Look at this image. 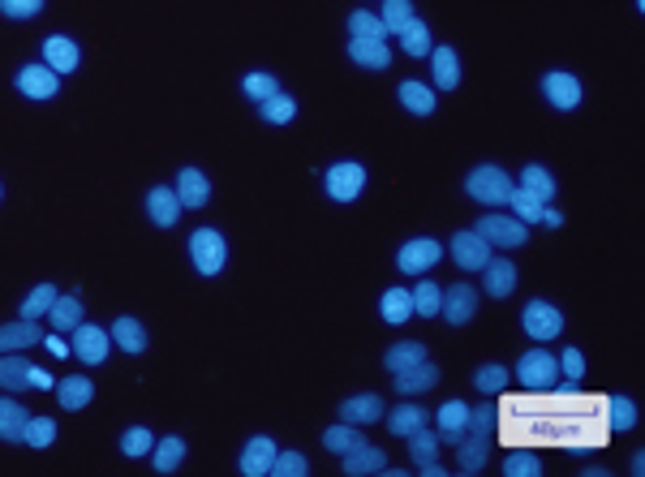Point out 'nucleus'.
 Segmentation results:
<instances>
[{
	"label": "nucleus",
	"mask_w": 645,
	"mask_h": 477,
	"mask_svg": "<svg viewBox=\"0 0 645 477\" xmlns=\"http://www.w3.org/2000/svg\"><path fill=\"white\" fill-rule=\"evenodd\" d=\"M521 323H525V336L529 340L547 344V340H555L559 331H564V314H559L551 301H529L525 314H521Z\"/></svg>",
	"instance_id": "nucleus-6"
},
{
	"label": "nucleus",
	"mask_w": 645,
	"mask_h": 477,
	"mask_svg": "<svg viewBox=\"0 0 645 477\" xmlns=\"http://www.w3.org/2000/svg\"><path fill=\"white\" fill-rule=\"evenodd\" d=\"M344 473L349 477H366V473H387V456L379 452V447H353V452H344Z\"/></svg>",
	"instance_id": "nucleus-24"
},
{
	"label": "nucleus",
	"mask_w": 645,
	"mask_h": 477,
	"mask_svg": "<svg viewBox=\"0 0 645 477\" xmlns=\"http://www.w3.org/2000/svg\"><path fill=\"white\" fill-rule=\"evenodd\" d=\"M400 48H405L409 56H430V48H435V39H430L426 22L422 18H409V26L400 31Z\"/></svg>",
	"instance_id": "nucleus-37"
},
{
	"label": "nucleus",
	"mask_w": 645,
	"mask_h": 477,
	"mask_svg": "<svg viewBox=\"0 0 645 477\" xmlns=\"http://www.w3.org/2000/svg\"><path fill=\"white\" fill-rule=\"evenodd\" d=\"M362 443H366V439H362V430L349 426V422H340V426H327V430H323V447H332L336 456L353 452V447H362Z\"/></svg>",
	"instance_id": "nucleus-36"
},
{
	"label": "nucleus",
	"mask_w": 645,
	"mask_h": 477,
	"mask_svg": "<svg viewBox=\"0 0 645 477\" xmlns=\"http://www.w3.org/2000/svg\"><path fill=\"white\" fill-rule=\"evenodd\" d=\"M504 473H508V477H538V473H542V460H538L534 452H512V456L504 460Z\"/></svg>",
	"instance_id": "nucleus-52"
},
{
	"label": "nucleus",
	"mask_w": 645,
	"mask_h": 477,
	"mask_svg": "<svg viewBox=\"0 0 645 477\" xmlns=\"http://www.w3.org/2000/svg\"><path fill=\"white\" fill-rule=\"evenodd\" d=\"M430 65H435L439 91H456V82H461V61H456V52L452 48H430Z\"/></svg>",
	"instance_id": "nucleus-28"
},
{
	"label": "nucleus",
	"mask_w": 645,
	"mask_h": 477,
	"mask_svg": "<svg viewBox=\"0 0 645 477\" xmlns=\"http://www.w3.org/2000/svg\"><path fill=\"white\" fill-rule=\"evenodd\" d=\"M52 301H56V288H52V284L31 288V297L22 301V318H35V323H39V318L52 310Z\"/></svg>",
	"instance_id": "nucleus-47"
},
{
	"label": "nucleus",
	"mask_w": 645,
	"mask_h": 477,
	"mask_svg": "<svg viewBox=\"0 0 645 477\" xmlns=\"http://www.w3.org/2000/svg\"><path fill=\"white\" fill-rule=\"evenodd\" d=\"M418 361H426V344H422V340H405V344H392V349H387L383 366L396 374V370H409V366H418Z\"/></svg>",
	"instance_id": "nucleus-32"
},
{
	"label": "nucleus",
	"mask_w": 645,
	"mask_h": 477,
	"mask_svg": "<svg viewBox=\"0 0 645 477\" xmlns=\"http://www.w3.org/2000/svg\"><path fill=\"white\" fill-rule=\"evenodd\" d=\"M473 383H478L486 396H495V392H504L508 387V370L504 366H482L478 374H473Z\"/></svg>",
	"instance_id": "nucleus-54"
},
{
	"label": "nucleus",
	"mask_w": 645,
	"mask_h": 477,
	"mask_svg": "<svg viewBox=\"0 0 645 477\" xmlns=\"http://www.w3.org/2000/svg\"><path fill=\"white\" fill-rule=\"evenodd\" d=\"M26 417H31L26 404H18L13 396H0V439H5V443H22Z\"/></svg>",
	"instance_id": "nucleus-25"
},
{
	"label": "nucleus",
	"mask_w": 645,
	"mask_h": 477,
	"mask_svg": "<svg viewBox=\"0 0 645 477\" xmlns=\"http://www.w3.org/2000/svg\"><path fill=\"white\" fill-rule=\"evenodd\" d=\"M400 104L409 112H418V117H430V112H435V91L422 82H400Z\"/></svg>",
	"instance_id": "nucleus-35"
},
{
	"label": "nucleus",
	"mask_w": 645,
	"mask_h": 477,
	"mask_svg": "<svg viewBox=\"0 0 645 477\" xmlns=\"http://www.w3.org/2000/svg\"><path fill=\"white\" fill-rule=\"evenodd\" d=\"M482 271H486V293L491 297H508L516 288V267L508 263V258H491Z\"/></svg>",
	"instance_id": "nucleus-29"
},
{
	"label": "nucleus",
	"mask_w": 645,
	"mask_h": 477,
	"mask_svg": "<svg viewBox=\"0 0 645 477\" xmlns=\"http://www.w3.org/2000/svg\"><path fill=\"white\" fill-rule=\"evenodd\" d=\"M409 452H413V465H418L426 477H443V473H448V469H443L439 465V439L435 435H430V430L422 426V430H413V435H409Z\"/></svg>",
	"instance_id": "nucleus-17"
},
{
	"label": "nucleus",
	"mask_w": 645,
	"mask_h": 477,
	"mask_svg": "<svg viewBox=\"0 0 645 477\" xmlns=\"http://www.w3.org/2000/svg\"><path fill=\"white\" fill-rule=\"evenodd\" d=\"M538 224H547V228H559V224H564V215H559L555 207H542V215H538Z\"/></svg>",
	"instance_id": "nucleus-57"
},
{
	"label": "nucleus",
	"mask_w": 645,
	"mask_h": 477,
	"mask_svg": "<svg viewBox=\"0 0 645 477\" xmlns=\"http://www.w3.org/2000/svg\"><path fill=\"white\" fill-rule=\"evenodd\" d=\"M508 207H512V215H516V220H521V224L529 228V224H538V215H542V207H547V202H542L538 194H529L525 185H512V194H508Z\"/></svg>",
	"instance_id": "nucleus-30"
},
{
	"label": "nucleus",
	"mask_w": 645,
	"mask_h": 477,
	"mask_svg": "<svg viewBox=\"0 0 645 477\" xmlns=\"http://www.w3.org/2000/svg\"><path fill=\"white\" fill-rule=\"evenodd\" d=\"M258 112H263V121H271V125H289L297 117V104L284 91H276L271 99H263V104H258Z\"/></svg>",
	"instance_id": "nucleus-43"
},
{
	"label": "nucleus",
	"mask_w": 645,
	"mask_h": 477,
	"mask_svg": "<svg viewBox=\"0 0 645 477\" xmlns=\"http://www.w3.org/2000/svg\"><path fill=\"white\" fill-rule=\"evenodd\" d=\"M91 396H95V383H91V379H82V374H74V379H61V383H56V400H61V409H69V413L86 409V404H91Z\"/></svg>",
	"instance_id": "nucleus-27"
},
{
	"label": "nucleus",
	"mask_w": 645,
	"mask_h": 477,
	"mask_svg": "<svg viewBox=\"0 0 645 477\" xmlns=\"http://www.w3.org/2000/svg\"><path fill=\"white\" fill-rule=\"evenodd\" d=\"M0 387L5 392H26L31 387V361L22 353H0Z\"/></svg>",
	"instance_id": "nucleus-26"
},
{
	"label": "nucleus",
	"mask_w": 645,
	"mask_h": 477,
	"mask_svg": "<svg viewBox=\"0 0 645 477\" xmlns=\"http://www.w3.org/2000/svg\"><path fill=\"white\" fill-rule=\"evenodd\" d=\"M465 190H469V198L486 202V207H504L508 194H512V177H508L504 168H495V164H482V168L469 172Z\"/></svg>",
	"instance_id": "nucleus-2"
},
{
	"label": "nucleus",
	"mask_w": 645,
	"mask_h": 477,
	"mask_svg": "<svg viewBox=\"0 0 645 477\" xmlns=\"http://www.w3.org/2000/svg\"><path fill=\"white\" fill-rule=\"evenodd\" d=\"M31 387H52V374L39 370V366H31Z\"/></svg>",
	"instance_id": "nucleus-58"
},
{
	"label": "nucleus",
	"mask_w": 645,
	"mask_h": 477,
	"mask_svg": "<svg viewBox=\"0 0 645 477\" xmlns=\"http://www.w3.org/2000/svg\"><path fill=\"white\" fill-rule=\"evenodd\" d=\"M409 18H413V5H409V0H383L379 22H383L387 35H400V31L409 26Z\"/></svg>",
	"instance_id": "nucleus-44"
},
{
	"label": "nucleus",
	"mask_w": 645,
	"mask_h": 477,
	"mask_svg": "<svg viewBox=\"0 0 645 477\" xmlns=\"http://www.w3.org/2000/svg\"><path fill=\"white\" fill-rule=\"evenodd\" d=\"M443 258V245L439 241H430V237H418V241H405L400 245V254H396V263L405 276H422V271H430Z\"/></svg>",
	"instance_id": "nucleus-7"
},
{
	"label": "nucleus",
	"mask_w": 645,
	"mask_h": 477,
	"mask_svg": "<svg viewBox=\"0 0 645 477\" xmlns=\"http://www.w3.org/2000/svg\"><path fill=\"white\" fill-rule=\"evenodd\" d=\"M607 426L611 430H633L637 426V404L628 396H607Z\"/></svg>",
	"instance_id": "nucleus-42"
},
{
	"label": "nucleus",
	"mask_w": 645,
	"mask_h": 477,
	"mask_svg": "<svg viewBox=\"0 0 645 477\" xmlns=\"http://www.w3.org/2000/svg\"><path fill=\"white\" fill-rule=\"evenodd\" d=\"M542 91H547V99L559 108V112H572L581 104V82L572 78V74H564V69H551L547 78H542Z\"/></svg>",
	"instance_id": "nucleus-13"
},
{
	"label": "nucleus",
	"mask_w": 645,
	"mask_h": 477,
	"mask_svg": "<svg viewBox=\"0 0 645 477\" xmlns=\"http://www.w3.org/2000/svg\"><path fill=\"white\" fill-rule=\"evenodd\" d=\"M452 258H456V267H465V271H482L486 263H491V245H486L478 233H456L452 237Z\"/></svg>",
	"instance_id": "nucleus-14"
},
{
	"label": "nucleus",
	"mask_w": 645,
	"mask_h": 477,
	"mask_svg": "<svg viewBox=\"0 0 645 477\" xmlns=\"http://www.w3.org/2000/svg\"><path fill=\"white\" fill-rule=\"evenodd\" d=\"M435 422H439V430H443V439L461 435L465 422H469V404H461V400H448V404H443V409L435 413Z\"/></svg>",
	"instance_id": "nucleus-40"
},
{
	"label": "nucleus",
	"mask_w": 645,
	"mask_h": 477,
	"mask_svg": "<svg viewBox=\"0 0 645 477\" xmlns=\"http://www.w3.org/2000/svg\"><path fill=\"white\" fill-rule=\"evenodd\" d=\"M43 344H52V353H56V357H65V353H69V349H65V344L56 340V336H48V340H43Z\"/></svg>",
	"instance_id": "nucleus-59"
},
{
	"label": "nucleus",
	"mask_w": 645,
	"mask_h": 477,
	"mask_svg": "<svg viewBox=\"0 0 645 477\" xmlns=\"http://www.w3.org/2000/svg\"><path fill=\"white\" fill-rule=\"evenodd\" d=\"M409 297H413V314L435 318V314H439V301H443V288H439V284H430V280H422Z\"/></svg>",
	"instance_id": "nucleus-46"
},
{
	"label": "nucleus",
	"mask_w": 645,
	"mask_h": 477,
	"mask_svg": "<svg viewBox=\"0 0 645 477\" xmlns=\"http://www.w3.org/2000/svg\"><path fill=\"white\" fill-rule=\"evenodd\" d=\"M276 452H280V447L271 443L267 435L250 439L246 452H241V473H246V477H267V469H271V460H276Z\"/></svg>",
	"instance_id": "nucleus-19"
},
{
	"label": "nucleus",
	"mask_w": 645,
	"mask_h": 477,
	"mask_svg": "<svg viewBox=\"0 0 645 477\" xmlns=\"http://www.w3.org/2000/svg\"><path fill=\"white\" fill-rule=\"evenodd\" d=\"M340 417L349 426H370V422H379L383 417V400L375 392H362V396H349L340 404Z\"/></svg>",
	"instance_id": "nucleus-20"
},
{
	"label": "nucleus",
	"mask_w": 645,
	"mask_h": 477,
	"mask_svg": "<svg viewBox=\"0 0 645 477\" xmlns=\"http://www.w3.org/2000/svg\"><path fill=\"white\" fill-rule=\"evenodd\" d=\"M473 310H478V293H473L469 284H452L448 293H443V301H439V314L448 318L452 327H465L473 318Z\"/></svg>",
	"instance_id": "nucleus-11"
},
{
	"label": "nucleus",
	"mask_w": 645,
	"mask_h": 477,
	"mask_svg": "<svg viewBox=\"0 0 645 477\" xmlns=\"http://www.w3.org/2000/svg\"><path fill=\"white\" fill-rule=\"evenodd\" d=\"M241 91H246L254 104H263V99H271L280 91V82H276V74H250L246 82H241Z\"/></svg>",
	"instance_id": "nucleus-51"
},
{
	"label": "nucleus",
	"mask_w": 645,
	"mask_h": 477,
	"mask_svg": "<svg viewBox=\"0 0 645 477\" xmlns=\"http://www.w3.org/2000/svg\"><path fill=\"white\" fill-rule=\"evenodd\" d=\"M35 344H43V331L35 318H18V323L0 327V353H22V349H35Z\"/></svg>",
	"instance_id": "nucleus-16"
},
{
	"label": "nucleus",
	"mask_w": 645,
	"mask_h": 477,
	"mask_svg": "<svg viewBox=\"0 0 645 477\" xmlns=\"http://www.w3.org/2000/svg\"><path fill=\"white\" fill-rule=\"evenodd\" d=\"M43 61H48V69H56V74H69V69H78L82 52H78V43H74V39L52 35L48 43H43Z\"/></svg>",
	"instance_id": "nucleus-22"
},
{
	"label": "nucleus",
	"mask_w": 645,
	"mask_h": 477,
	"mask_svg": "<svg viewBox=\"0 0 645 477\" xmlns=\"http://www.w3.org/2000/svg\"><path fill=\"white\" fill-rule=\"evenodd\" d=\"M190 258H194L198 276H220L224 263H228V245L215 228H198V233L190 237Z\"/></svg>",
	"instance_id": "nucleus-3"
},
{
	"label": "nucleus",
	"mask_w": 645,
	"mask_h": 477,
	"mask_svg": "<svg viewBox=\"0 0 645 477\" xmlns=\"http://www.w3.org/2000/svg\"><path fill=\"white\" fill-rule=\"evenodd\" d=\"M426 426V409H418V404H400V409H392V417H387V430L400 439H409L413 430Z\"/></svg>",
	"instance_id": "nucleus-33"
},
{
	"label": "nucleus",
	"mask_w": 645,
	"mask_h": 477,
	"mask_svg": "<svg viewBox=\"0 0 645 477\" xmlns=\"http://www.w3.org/2000/svg\"><path fill=\"white\" fill-rule=\"evenodd\" d=\"M48 323H52L56 336H61V331H74V327L82 323V306H78V297H61V293H56L52 310H48Z\"/></svg>",
	"instance_id": "nucleus-31"
},
{
	"label": "nucleus",
	"mask_w": 645,
	"mask_h": 477,
	"mask_svg": "<svg viewBox=\"0 0 645 477\" xmlns=\"http://www.w3.org/2000/svg\"><path fill=\"white\" fill-rule=\"evenodd\" d=\"M18 91L31 99H52L61 91V74L48 65H26V69H18Z\"/></svg>",
	"instance_id": "nucleus-12"
},
{
	"label": "nucleus",
	"mask_w": 645,
	"mask_h": 477,
	"mask_svg": "<svg viewBox=\"0 0 645 477\" xmlns=\"http://www.w3.org/2000/svg\"><path fill=\"white\" fill-rule=\"evenodd\" d=\"M521 185H525L529 194H538L542 202H551V198H555V177H551V172L542 168V164H529V168L521 172Z\"/></svg>",
	"instance_id": "nucleus-45"
},
{
	"label": "nucleus",
	"mask_w": 645,
	"mask_h": 477,
	"mask_svg": "<svg viewBox=\"0 0 645 477\" xmlns=\"http://www.w3.org/2000/svg\"><path fill=\"white\" fill-rule=\"evenodd\" d=\"M181 456H185V443L172 435V439H160L151 447V465H155V473H172L181 465Z\"/></svg>",
	"instance_id": "nucleus-38"
},
{
	"label": "nucleus",
	"mask_w": 645,
	"mask_h": 477,
	"mask_svg": "<svg viewBox=\"0 0 645 477\" xmlns=\"http://www.w3.org/2000/svg\"><path fill=\"white\" fill-rule=\"evenodd\" d=\"M151 447H155V439H151L147 426H129L125 435H121V452H125V456H147Z\"/></svg>",
	"instance_id": "nucleus-50"
},
{
	"label": "nucleus",
	"mask_w": 645,
	"mask_h": 477,
	"mask_svg": "<svg viewBox=\"0 0 645 477\" xmlns=\"http://www.w3.org/2000/svg\"><path fill=\"white\" fill-rule=\"evenodd\" d=\"M349 56L362 69H392V52H387V39H349Z\"/></svg>",
	"instance_id": "nucleus-21"
},
{
	"label": "nucleus",
	"mask_w": 645,
	"mask_h": 477,
	"mask_svg": "<svg viewBox=\"0 0 645 477\" xmlns=\"http://www.w3.org/2000/svg\"><path fill=\"white\" fill-rule=\"evenodd\" d=\"M448 443L456 447V465H461V473H478L486 465V456H491V439L473 435V430H461V435H452Z\"/></svg>",
	"instance_id": "nucleus-10"
},
{
	"label": "nucleus",
	"mask_w": 645,
	"mask_h": 477,
	"mask_svg": "<svg viewBox=\"0 0 645 477\" xmlns=\"http://www.w3.org/2000/svg\"><path fill=\"white\" fill-rule=\"evenodd\" d=\"M147 215H151V220L160 224V228H172V224L181 220V202H177V194H172L168 185H155V190L147 194Z\"/></svg>",
	"instance_id": "nucleus-23"
},
{
	"label": "nucleus",
	"mask_w": 645,
	"mask_h": 477,
	"mask_svg": "<svg viewBox=\"0 0 645 477\" xmlns=\"http://www.w3.org/2000/svg\"><path fill=\"white\" fill-rule=\"evenodd\" d=\"M396 392L400 396H418V392H430V387L439 383V366L435 361H418V366H409V370H396Z\"/></svg>",
	"instance_id": "nucleus-18"
},
{
	"label": "nucleus",
	"mask_w": 645,
	"mask_h": 477,
	"mask_svg": "<svg viewBox=\"0 0 645 477\" xmlns=\"http://www.w3.org/2000/svg\"><path fill=\"white\" fill-rule=\"evenodd\" d=\"M43 9V0H0V13L5 18H35Z\"/></svg>",
	"instance_id": "nucleus-55"
},
{
	"label": "nucleus",
	"mask_w": 645,
	"mask_h": 477,
	"mask_svg": "<svg viewBox=\"0 0 645 477\" xmlns=\"http://www.w3.org/2000/svg\"><path fill=\"white\" fill-rule=\"evenodd\" d=\"M495 430L508 447H568V452H594L607 443V396H581L577 383L547 392L508 396L495 409Z\"/></svg>",
	"instance_id": "nucleus-1"
},
{
	"label": "nucleus",
	"mask_w": 645,
	"mask_h": 477,
	"mask_svg": "<svg viewBox=\"0 0 645 477\" xmlns=\"http://www.w3.org/2000/svg\"><path fill=\"white\" fill-rule=\"evenodd\" d=\"M74 353L86 366H99L108 357V331L104 327H91V323H78L74 327Z\"/></svg>",
	"instance_id": "nucleus-15"
},
{
	"label": "nucleus",
	"mask_w": 645,
	"mask_h": 477,
	"mask_svg": "<svg viewBox=\"0 0 645 477\" xmlns=\"http://www.w3.org/2000/svg\"><path fill=\"white\" fill-rule=\"evenodd\" d=\"M564 374H568L572 383H577L581 374H585V357H581V349H568V353H564Z\"/></svg>",
	"instance_id": "nucleus-56"
},
{
	"label": "nucleus",
	"mask_w": 645,
	"mask_h": 477,
	"mask_svg": "<svg viewBox=\"0 0 645 477\" xmlns=\"http://www.w3.org/2000/svg\"><path fill=\"white\" fill-rule=\"evenodd\" d=\"M267 473H276V477H306L310 465H306V456H301V452H276V460H271Z\"/></svg>",
	"instance_id": "nucleus-49"
},
{
	"label": "nucleus",
	"mask_w": 645,
	"mask_h": 477,
	"mask_svg": "<svg viewBox=\"0 0 645 477\" xmlns=\"http://www.w3.org/2000/svg\"><path fill=\"white\" fill-rule=\"evenodd\" d=\"M172 194H177L181 211H203L207 198H211V181L198 168H181L177 172V185H172Z\"/></svg>",
	"instance_id": "nucleus-9"
},
{
	"label": "nucleus",
	"mask_w": 645,
	"mask_h": 477,
	"mask_svg": "<svg viewBox=\"0 0 645 477\" xmlns=\"http://www.w3.org/2000/svg\"><path fill=\"white\" fill-rule=\"evenodd\" d=\"M323 185H327V194H332L336 202H353L357 194H362V185H366V168L362 164H332L323 172Z\"/></svg>",
	"instance_id": "nucleus-8"
},
{
	"label": "nucleus",
	"mask_w": 645,
	"mask_h": 477,
	"mask_svg": "<svg viewBox=\"0 0 645 477\" xmlns=\"http://www.w3.org/2000/svg\"><path fill=\"white\" fill-rule=\"evenodd\" d=\"M52 439H56V422H52V417H26V430H22L26 447L43 452V447H52Z\"/></svg>",
	"instance_id": "nucleus-41"
},
{
	"label": "nucleus",
	"mask_w": 645,
	"mask_h": 477,
	"mask_svg": "<svg viewBox=\"0 0 645 477\" xmlns=\"http://www.w3.org/2000/svg\"><path fill=\"white\" fill-rule=\"evenodd\" d=\"M112 340H117L125 353H142V349H147V331H142L138 318H117V323H112Z\"/></svg>",
	"instance_id": "nucleus-34"
},
{
	"label": "nucleus",
	"mask_w": 645,
	"mask_h": 477,
	"mask_svg": "<svg viewBox=\"0 0 645 477\" xmlns=\"http://www.w3.org/2000/svg\"><path fill=\"white\" fill-rule=\"evenodd\" d=\"M379 310L387 323H405V318L413 314V297H409V288H387L383 301H379Z\"/></svg>",
	"instance_id": "nucleus-39"
},
{
	"label": "nucleus",
	"mask_w": 645,
	"mask_h": 477,
	"mask_svg": "<svg viewBox=\"0 0 645 477\" xmlns=\"http://www.w3.org/2000/svg\"><path fill=\"white\" fill-rule=\"evenodd\" d=\"M516 379L525 383V392H547L559 379V361L547 349H529L521 357V366H516Z\"/></svg>",
	"instance_id": "nucleus-4"
},
{
	"label": "nucleus",
	"mask_w": 645,
	"mask_h": 477,
	"mask_svg": "<svg viewBox=\"0 0 645 477\" xmlns=\"http://www.w3.org/2000/svg\"><path fill=\"white\" fill-rule=\"evenodd\" d=\"M473 233H478L486 245H504V250H516V245L529 241V228L516 220V215H482Z\"/></svg>",
	"instance_id": "nucleus-5"
},
{
	"label": "nucleus",
	"mask_w": 645,
	"mask_h": 477,
	"mask_svg": "<svg viewBox=\"0 0 645 477\" xmlns=\"http://www.w3.org/2000/svg\"><path fill=\"white\" fill-rule=\"evenodd\" d=\"M465 430H473V435H486V439H491V435H495V404L486 400V404H478V409H469Z\"/></svg>",
	"instance_id": "nucleus-53"
},
{
	"label": "nucleus",
	"mask_w": 645,
	"mask_h": 477,
	"mask_svg": "<svg viewBox=\"0 0 645 477\" xmlns=\"http://www.w3.org/2000/svg\"><path fill=\"white\" fill-rule=\"evenodd\" d=\"M349 35H357V39H387L379 13H366V9H357L349 18Z\"/></svg>",
	"instance_id": "nucleus-48"
}]
</instances>
